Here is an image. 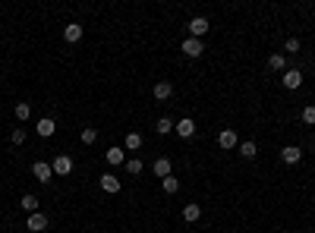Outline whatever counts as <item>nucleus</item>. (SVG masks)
<instances>
[{
	"mask_svg": "<svg viewBox=\"0 0 315 233\" xmlns=\"http://www.w3.org/2000/svg\"><path fill=\"white\" fill-rule=\"evenodd\" d=\"M293 54H299V38H287L284 41V57H293Z\"/></svg>",
	"mask_w": 315,
	"mask_h": 233,
	"instance_id": "b1692460",
	"label": "nucleus"
},
{
	"mask_svg": "<svg viewBox=\"0 0 315 233\" xmlns=\"http://www.w3.org/2000/svg\"><path fill=\"white\" fill-rule=\"evenodd\" d=\"M161 183H164V192H167V195H173V192L180 189V180H177V177H164Z\"/></svg>",
	"mask_w": 315,
	"mask_h": 233,
	"instance_id": "bb28decb",
	"label": "nucleus"
},
{
	"mask_svg": "<svg viewBox=\"0 0 315 233\" xmlns=\"http://www.w3.org/2000/svg\"><path fill=\"white\" fill-rule=\"evenodd\" d=\"M302 123L315 126V104H306V107H302Z\"/></svg>",
	"mask_w": 315,
	"mask_h": 233,
	"instance_id": "a878e982",
	"label": "nucleus"
},
{
	"mask_svg": "<svg viewBox=\"0 0 315 233\" xmlns=\"http://www.w3.org/2000/svg\"><path fill=\"white\" fill-rule=\"evenodd\" d=\"M35 133H38L41 139H51V136L57 133V123L51 120V117H41V120H38V123H35Z\"/></svg>",
	"mask_w": 315,
	"mask_h": 233,
	"instance_id": "423d86ee",
	"label": "nucleus"
},
{
	"mask_svg": "<svg viewBox=\"0 0 315 233\" xmlns=\"http://www.w3.org/2000/svg\"><path fill=\"white\" fill-rule=\"evenodd\" d=\"M13 113H16V120H29V117H32V107H29V104H26V101H19Z\"/></svg>",
	"mask_w": 315,
	"mask_h": 233,
	"instance_id": "393cba45",
	"label": "nucleus"
},
{
	"mask_svg": "<svg viewBox=\"0 0 315 233\" xmlns=\"http://www.w3.org/2000/svg\"><path fill=\"white\" fill-rule=\"evenodd\" d=\"M189 32H192V38H199V41H202V35H208V19H205V16L189 19Z\"/></svg>",
	"mask_w": 315,
	"mask_h": 233,
	"instance_id": "9d476101",
	"label": "nucleus"
},
{
	"mask_svg": "<svg viewBox=\"0 0 315 233\" xmlns=\"http://www.w3.org/2000/svg\"><path fill=\"white\" fill-rule=\"evenodd\" d=\"M108 164H111V167H120V164H126L123 148H108Z\"/></svg>",
	"mask_w": 315,
	"mask_h": 233,
	"instance_id": "dca6fc26",
	"label": "nucleus"
},
{
	"mask_svg": "<svg viewBox=\"0 0 315 233\" xmlns=\"http://www.w3.org/2000/svg\"><path fill=\"white\" fill-rule=\"evenodd\" d=\"M155 177H161V180L170 177V161H167V158H158V161H155Z\"/></svg>",
	"mask_w": 315,
	"mask_h": 233,
	"instance_id": "a211bd4d",
	"label": "nucleus"
},
{
	"mask_svg": "<svg viewBox=\"0 0 315 233\" xmlns=\"http://www.w3.org/2000/svg\"><path fill=\"white\" fill-rule=\"evenodd\" d=\"M302 85V73H299V69H293V66H290L287 69V73H284V88H290V91H296Z\"/></svg>",
	"mask_w": 315,
	"mask_h": 233,
	"instance_id": "1a4fd4ad",
	"label": "nucleus"
},
{
	"mask_svg": "<svg viewBox=\"0 0 315 233\" xmlns=\"http://www.w3.org/2000/svg\"><path fill=\"white\" fill-rule=\"evenodd\" d=\"M63 38H66L69 44L82 41V26H79V22H66V29H63Z\"/></svg>",
	"mask_w": 315,
	"mask_h": 233,
	"instance_id": "f8f14e48",
	"label": "nucleus"
},
{
	"mask_svg": "<svg viewBox=\"0 0 315 233\" xmlns=\"http://www.w3.org/2000/svg\"><path fill=\"white\" fill-rule=\"evenodd\" d=\"M98 186H101L104 192L114 195V192H120V177H114V173H104V177L98 180Z\"/></svg>",
	"mask_w": 315,
	"mask_h": 233,
	"instance_id": "9b49d317",
	"label": "nucleus"
},
{
	"mask_svg": "<svg viewBox=\"0 0 315 233\" xmlns=\"http://www.w3.org/2000/svg\"><path fill=\"white\" fill-rule=\"evenodd\" d=\"M281 161H284V164H299V161H302V148L299 145H284Z\"/></svg>",
	"mask_w": 315,
	"mask_h": 233,
	"instance_id": "0eeeda50",
	"label": "nucleus"
},
{
	"mask_svg": "<svg viewBox=\"0 0 315 233\" xmlns=\"http://www.w3.org/2000/svg\"><path fill=\"white\" fill-rule=\"evenodd\" d=\"M240 155L246 161H252L255 155H259V148H255V142H240Z\"/></svg>",
	"mask_w": 315,
	"mask_h": 233,
	"instance_id": "4be33fe9",
	"label": "nucleus"
},
{
	"mask_svg": "<svg viewBox=\"0 0 315 233\" xmlns=\"http://www.w3.org/2000/svg\"><path fill=\"white\" fill-rule=\"evenodd\" d=\"M202 217V208L195 205V202H189V205H183V220L186 224H195V220Z\"/></svg>",
	"mask_w": 315,
	"mask_h": 233,
	"instance_id": "ddd939ff",
	"label": "nucleus"
},
{
	"mask_svg": "<svg viewBox=\"0 0 315 233\" xmlns=\"http://www.w3.org/2000/svg\"><path fill=\"white\" fill-rule=\"evenodd\" d=\"M142 170H145V164H142L139 158H130V161H126V173H130V177H139Z\"/></svg>",
	"mask_w": 315,
	"mask_h": 233,
	"instance_id": "6ab92c4d",
	"label": "nucleus"
},
{
	"mask_svg": "<svg viewBox=\"0 0 315 233\" xmlns=\"http://www.w3.org/2000/svg\"><path fill=\"white\" fill-rule=\"evenodd\" d=\"M98 142V130L95 126H82V145H95Z\"/></svg>",
	"mask_w": 315,
	"mask_h": 233,
	"instance_id": "412c9836",
	"label": "nucleus"
},
{
	"mask_svg": "<svg viewBox=\"0 0 315 233\" xmlns=\"http://www.w3.org/2000/svg\"><path fill=\"white\" fill-rule=\"evenodd\" d=\"M139 148H142V136H139V133H126L123 151H139Z\"/></svg>",
	"mask_w": 315,
	"mask_h": 233,
	"instance_id": "2eb2a0df",
	"label": "nucleus"
},
{
	"mask_svg": "<svg viewBox=\"0 0 315 233\" xmlns=\"http://www.w3.org/2000/svg\"><path fill=\"white\" fill-rule=\"evenodd\" d=\"M218 145L224 148V151L237 148V145H240V139H237V130H230V126H227V130H221V136H218Z\"/></svg>",
	"mask_w": 315,
	"mask_h": 233,
	"instance_id": "7ed1b4c3",
	"label": "nucleus"
},
{
	"mask_svg": "<svg viewBox=\"0 0 315 233\" xmlns=\"http://www.w3.org/2000/svg\"><path fill=\"white\" fill-rule=\"evenodd\" d=\"M26 227H29L32 233H41V230H48V214H41V211L29 214V217H26Z\"/></svg>",
	"mask_w": 315,
	"mask_h": 233,
	"instance_id": "20e7f679",
	"label": "nucleus"
},
{
	"mask_svg": "<svg viewBox=\"0 0 315 233\" xmlns=\"http://www.w3.org/2000/svg\"><path fill=\"white\" fill-rule=\"evenodd\" d=\"M173 133H177L180 139H192V136H195V120L183 117V120H177V123H173Z\"/></svg>",
	"mask_w": 315,
	"mask_h": 233,
	"instance_id": "f03ea898",
	"label": "nucleus"
},
{
	"mask_svg": "<svg viewBox=\"0 0 315 233\" xmlns=\"http://www.w3.org/2000/svg\"><path fill=\"white\" fill-rule=\"evenodd\" d=\"M151 95H155L158 101H167V98L173 95V85H170V82H164V79H161V82H158L155 88H151Z\"/></svg>",
	"mask_w": 315,
	"mask_h": 233,
	"instance_id": "4468645a",
	"label": "nucleus"
},
{
	"mask_svg": "<svg viewBox=\"0 0 315 233\" xmlns=\"http://www.w3.org/2000/svg\"><path fill=\"white\" fill-rule=\"evenodd\" d=\"M32 173H35V180H38V183H51L54 167L48 164V161H35V164H32Z\"/></svg>",
	"mask_w": 315,
	"mask_h": 233,
	"instance_id": "f257e3e1",
	"label": "nucleus"
},
{
	"mask_svg": "<svg viewBox=\"0 0 315 233\" xmlns=\"http://www.w3.org/2000/svg\"><path fill=\"white\" fill-rule=\"evenodd\" d=\"M155 130H158V136H167V133H173V120H170V117H161Z\"/></svg>",
	"mask_w": 315,
	"mask_h": 233,
	"instance_id": "5701e85b",
	"label": "nucleus"
},
{
	"mask_svg": "<svg viewBox=\"0 0 315 233\" xmlns=\"http://www.w3.org/2000/svg\"><path fill=\"white\" fill-rule=\"evenodd\" d=\"M202 51H205V44H202L199 38H186V41H183V54L192 57V60H195V57H202Z\"/></svg>",
	"mask_w": 315,
	"mask_h": 233,
	"instance_id": "6e6552de",
	"label": "nucleus"
},
{
	"mask_svg": "<svg viewBox=\"0 0 315 233\" xmlns=\"http://www.w3.org/2000/svg\"><path fill=\"white\" fill-rule=\"evenodd\" d=\"M51 167H54V173H57V177H66V173L73 170V158H66V155H57V158L51 161Z\"/></svg>",
	"mask_w": 315,
	"mask_h": 233,
	"instance_id": "39448f33",
	"label": "nucleus"
},
{
	"mask_svg": "<svg viewBox=\"0 0 315 233\" xmlns=\"http://www.w3.org/2000/svg\"><path fill=\"white\" fill-rule=\"evenodd\" d=\"M10 142H13V145H22V142H26V130H22V126H16L13 136H10Z\"/></svg>",
	"mask_w": 315,
	"mask_h": 233,
	"instance_id": "cd10ccee",
	"label": "nucleus"
},
{
	"mask_svg": "<svg viewBox=\"0 0 315 233\" xmlns=\"http://www.w3.org/2000/svg\"><path fill=\"white\" fill-rule=\"evenodd\" d=\"M268 66H271V69H284V73H287V57L284 54H271V57H268Z\"/></svg>",
	"mask_w": 315,
	"mask_h": 233,
	"instance_id": "aec40b11",
	"label": "nucleus"
},
{
	"mask_svg": "<svg viewBox=\"0 0 315 233\" xmlns=\"http://www.w3.org/2000/svg\"><path fill=\"white\" fill-rule=\"evenodd\" d=\"M19 205H22V211H29V214H35V211H38V199H35V195L29 192V195H22V199H19Z\"/></svg>",
	"mask_w": 315,
	"mask_h": 233,
	"instance_id": "f3484780",
	"label": "nucleus"
}]
</instances>
